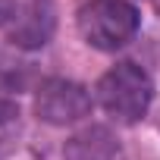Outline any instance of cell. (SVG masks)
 <instances>
[{
    "instance_id": "obj_7",
    "label": "cell",
    "mask_w": 160,
    "mask_h": 160,
    "mask_svg": "<svg viewBox=\"0 0 160 160\" xmlns=\"http://www.w3.org/2000/svg\"><path fill=\"white\" fill-rule=\"evenodd\" d=\"M13 16H16V3L13 0H0V25L13 22Z\"/></svg>"
},
{
    "instance_id": "obj_6",
    "label": "cell",
    "mask_w": 160,
    "mask_h": 160,
    "mask_svg": "<svg viewBox=\"0 0 160 160\" xmlns=\"http://www.w3.org/2000/svg\"><path fill=\"white\" fill-rule=\"evenodd\" d=\"M19 116V82L16 75L0 69V126H7Z\"/></svg>"
},
{
    "instance_id": "obj_4",
    "label": "cell",
    "mask_w": 160,
    "mask_h": 160,
    "mask_svg": "<svg viewBox=\"0 0 160 160\" xmlns=\"http://www.w3.org/2000/svg\"><path fill=\"white\" fill-rule=\"evenodd\" d=\"M63 160H122V144L107 126H85L66 141Z\"/></svg>"
},
{
    "instance_id": "obj_5",
    "label": "cell",
    "mask_w": 160,
    "mask_h": 160,
    "mask_svg": "<svg viewBox=\"0 0 160 160\" xmlns=\"http://www.w3.org/2000/svg\"><path fill=\"white\" fill-rule=\"evenodd\" d=\"M53 35V10L47 3H32L19 16H13L10 38L19 47H44Z\"/></svg>"
},
{
    "instance_id": "obj_1",
    "label": "cell",
    "mask_w": 160,
    "mask_h": 160,
    "mask_svg": "<svg viewBox=\"0 0 160 160\" xmlns=\"http://www.w3.org/2000/svg\"><path fill=\"white\" fill-rule=\"evenodd\" d=\"M94 94H98L101 110L110 119L132 126L148 113V107L154 101V85H151V75L138 63L126 60V63H116L113 69H107L101 75Z\"/></svg>"
},
{
    "instance_id": "obj_3",
    "label": "cell",
    "mask_w": 160,
    "mask_h": 160,
    "mask_svg": "<svg viewBox=\"0 0 160 160\" xmlns=\"http://www.w3.org/2000/svg\"><path fill=\"white\" fill-rule=\"evenodd\" d=\"M91 113V94L72 78H47L35 91V116L47 126H72Z\"/></svg>"
},
{
    "instance_id": "obj_2",
    "label": "cell",
    "mask_w": 160,
    "mask_h": 160,
    "mask_svg": "<svg viewBox=\"0 0 160 160\" xmlns=\"http://www.w3.org/2000/svg\"><path fill=\"white\" fill-rule=\"evenodd\" d=\"M78 35L94 50H119L138 32V10L129 0H88L75 16Z\"/></svg>"
}]
</instances>
